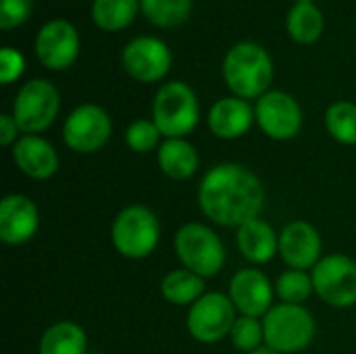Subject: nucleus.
<instances>
[{
    "mask_svg": "<svg viewBox=\"0 0 356 354\" xmlns=\"http://www.w3.org/2000/svg\"><path fill=\"white\" fill-rule=\"evenodd\" d=\"M156 163L163 175L184 182L198 173L200 156L194 144H190L186 138H169L159 146Z\"/></svg>",
    "mask_w": 356,
    "mask_h": 354,
    "instance_id": "nucleus-20",
    "label": "nucleus"
},
{
    "mask_svg": "<svg viewBox=\"0 0 356 354\" xmlns=\"http://www.w3.org/2000/svg\"><path fill=\"white\" fill-rule=\"evenodd\" d=\"M25 69V61L23 54L15 48H2L0 50V81L2 86H10L13 81H17L21 77Z\"/></svg>",
    "mask_w": 356,
    "mask_h": 354,
    "instance_id": "nucleus-31",
    "label": "nucleus"
},
{
    "mask_svg": "<svg viewBox=\"0 0 356 354\" xmlns=\"http://www.w3.org/2000/svg\"><path fill=\"white\" fill-rule=\"evenodd\" d=\"M315 292L313 277L309 271L288 269L275 282V296L286 305H302Z\"/></svg>",
    "mask_w": 356,
    "mask_h": 354,
    "instance_id": "nucleus-27",
    "label": "nucleus"
},
{
    "mask_svg": "<svg viewBox=\"0 0 356 354\" xmlns=\"http://www.w3.org/2000/svg\"><path fill=\"white\" fill-rule=\"evenodd\" d=\"M58 108V90L48 79H31L15 96L13 119L25 136H38L54 123Z\"/></svg>",
    "mask_w": 356,
    "mask_h": 354,
    "instance_id": "nucleus-7",
    "label": "nucleus"
},
{
    "mask_svg": "<svg viewBox=\"0 0 356 354\" xmlns=\"http://www.w3.org/2000/svg\"><path fill=\"white\" fill-rule=\"evenodd\" d=\"M325 127L330 136L346 146H356V104L348 100L334 102L325 111Z\"/></svg>",
    "mask_w": 356,
    "mask_h": 354,
    "instance_id": "nucleus-26",
    "label": "nucleus"
},
{
    "mask_svg": "<svg viewBox=\"0 0 356 354\" xmlns=\"http://www.w3.org/2000/svg\"><path fill=\"white\" fill-rule=\"evenodd\" d=\"M140 10L156 27L173 29L190 17L192 0H140Z\"/></svg>",
    "mask_w": 356,
    "mask_h": 354,
    "instance_id": "nucleus-25",
    "label": "nucleus"
},
{
    "mask_svg": "<svg viewBox=\"0 0 356 354\" xmlns=\"http://www.w3.org/2000/svg\"><path fill=\"white\" fill-rule=\"evenodd\" d=\"M236 242L242 257L252 265H265L280 255V234H275V230L261 217L240 225Z\"/></svg>",
    "mask_w": 356,
    "mask_h": 354,
    "instance_id": "nucleus-19",
    "label": "nucleus"
},
{
    "mask_svg": "<svg viewBox=\"0 0 356 354\" xmlns=\"http://www.w3.org/2000/svg\"><path fill=\"white\" fill-rule=\"evenodd\" d=\"M319 232L309 221H292L280 232V257L290 269L311 271L323 257Z\"/></svg>",
    "mask_w": 356,
    "mask_h": 354,
    "instance_id": "nucleus-15",
    "label": "nucleus"
},
{
    "mask_svg": "<svg viewBox=\"0 0 356 354\" xmlns=\"http://www.w3.org/2000/svg\"><path fill=\"white\" fill-rule=\"evenodd\" d=\"M248 354H280L277 351H273V348H269L267 344H263V346H259V348H254L252 353Z\"/></svg>",
    "mask_w": 356,
    "mask_h": 354,
    "instance_id": "nucleus-33",
    "label": "nucleus"
},
{
    "mask_svg": "<svg viewBox=\"0 0 356 354\" xmlns=\"http://www.w3.org/2000/svg\"><path fill=\"white\" fill-rule=\"evenodd\" d=\"M254 119V108L248 104V100L229 96L217 100L207 117L209 129L213 136L221 140H238L242 138L250 127Z\"/></svg>",
    "mask_w": 356,
    "mask_h": 354,
    "instance_id": "nucleus-18",
    "label": "nucleus"
},
{
    "mask_svg": "<svg viewBox=\"0 0 356 354\" xmlns=\"http://www.w3.org/2000/svg\"><path fill=\"white\" fill-rule=\"evenodd\" d=\"M140 0H94L92 19L104 31L125 29L138 15Z\"/></svg>",
    "mask_w": 356,
    "mask_h": 354,
    "instance_id": "nucleus-24",
    "label": "nucleus"
},
{
    "mask_svg": "<svg viewBox=\"0 0 356 354\" xmlns=\"http://www.w3.org/2000/svg\"><path fill=\"white\" fill-rule=\"evenodd\" d=\"M113 134L108 113L92 102L75 106L63 125V140L67 148L77 154H92L100 150Z\"/></svg>",
    "mask_w": 356,
    "mask_h": 354,
    "instance_id": "nucleus-10",
    "label": "nucleus"
},
{
    "mask_svg": "<svg viewBox=\"0 0 356 354\" xmlns=\"http://www.w3.org/2000/svg\"><path fill=\"white\" fill-rule=\"evenodd\" d=\"M236 319V307L227 294L207 292L190 307L186 328L196 342L215 344L229 336Z\"/></svg>",
    "mask_w": 356,
    "mask_h": 354,
    "instance_id": "nucleus-8",
    "label": "nucleus"
},
{
    "mask_svg": "<svg viewBox=\"0 0 356 354\" xmlns=\"http://www.w3.org/2000/svg\"><path fill=\"white\" fill-rule=\"evenodd\" d=\"M236 311L244 317L263 319L273 309L275 286L261 269H240L229 282V292Z\"/></svg>",
    "mask_w": 356,
    "mask_h": 354,
    "instance_id": "nucleus-14",
    "label": "nucleus"
},
{
    "mask_svg": "<svg viewBox=\"0 0 356 354\" xmlns=\"http://www.w3.org/2000/svg\"><path fill=\"white\" fill-rule=\"evenodd\" d=\"M265 344L280 354L302 353L317 334V323L302 305H275L263 317Z\"/></svg>",
    "mask_w": 356,
    "mask_h": 354,
    "instance_id": "nucleus-5",
    "label": "nucleus"
},
{
    "mask_svg": "<svg viewBox=\"0 0 356 354\" xmlns=\"http://www.w3.org/2000/svg\"><path fill=\"white\" fill-rule=\"evenodd\" d=\"M33 0H0V27L13 29L27 21Z\"/></svg>",
    "mask_w": 356,
    "mask_h": 354,
    "instance_id": "nucleus-30",
    "label": "nucleus"
},
{
    "mask_svg": "<svg viewBox=\"0 0 356 354\" xmlns=\"http://www.w3.org/2000/svg\"><path fill=\"white\" fill-rule=\"evenodd\" d=\"M17 169L38 182L50 179L58 171V154L54 146L40 136H21L13 146Z\"/></svg>",
    "mask_w": 356,
    "mask_h": 354,
    "instance_id": "nucleus-17",
    "label": "nucleus"
},
{
    "mask_svg": "<svg viewBox=\"0 0 356 354\" xmlns=\"http://www.w3.org/2000/svg\"><path fill=\"white\" fill-rule=\"evenodd\" d=\"M88 336L75 321L52 323L40 338V354H86Z\"/></svg>",
    "mask_w": 356,
    "mask_h": 354,
    "instance_id": "nucleus-21",
    "label": "nucleus"
},
{
    "mask_svg": "<svg viewBox=\"0 0 356 354\" xmlns=\"http://www.w3.org/2000/svg\"><path fill=\"white\" fill-rule=\"evenodd\" d=\"M325 21L313 2H296L288 15V33L298 44H315L323 33Z\"/></svg>",
    "mask_w": 356,
    "mask_h": 354,
    "instance_id": "nucleus-23",
    "label": "nucleus"
},
{
    "mask_svg": "<svg viewBox=\"0 0 356 354\" xmlns=\"http://www.w3.org/2000/svg\"><path fill=\"white\" fill-rule=\"evenodd\" d=\"M163 134L159 131L156 123L152 119H138L134 123L127 125L125 129V144L129 150L138 152V154H146L154 148H159Z\"/></svg>",
    "mask_w": 356,
    "mask_h": 354,
    "instance_id": "nucleus-28",
    "label": "nucleus"
},
{
    "mask_svg": "<svg viewBox=\"0 0 356 354\" xmlns=\"http://www.w3.org/2000/svg\"><path fill=\"white\" fill-rule=\"evenodd\" d=\"M19 125L13 119V115H0V144L2 146H15L17 144V134H19Z\"/></svg>",
    "mask_w": 356,
    "mask_h": 354,
    "instance_id": "nucleus-32",
    "label": "nucleus"
},
{
    "mask_svg": "<svg viewBox=\"0 0 356 354\" xmlns=\"http://www.w3.org/2000/svg\"><path fill=\"white\" fill-rule=\"evenodd\" d=\"M204 294V277L190 269H173L161 280V296L175 307H192Z\"/></svg>",
    "mask_w": 356,
    "mask_h": 354,
    "instance_id": "nucleus-22",
    "label": "nucleus"
},
{
    "mask_svg": "<svg viewBox=\"0 0 356 354\" xmlns=\"http://www.w3.org/2000/svg\"><path fill=\"white\" fill-rule=\"evenodd\" d=\"M223 77L234 96L250 100L269 92L273 63L267 50L254 42H240L223 58Z\"/></svg>",
    "mask_w": 356,
    "mask_h": 354,
    "instance_id": "nucleus-2",
    "label": "nucleus"
},
{
    "mask_svg": "<svg viewBox=\"0 0 356 354\" xmlns=\"http://www.w3.org/2000/svg\"><path fill=\"white\" fill-rule=\"evenodd\" d=\"M40 227L35 202L23 194H8L0 202V240L6 246L27 244Z\"/></svg>",
    "mask_w": 356,
    "mask_h": 354,
    "instance_id": "nucleus-16",
    "label": "nucleus"
},
{
    "mask_svg": "<svg viewBox=\"0 0 356 354\" xmlns=\"http://www.w3.org/2000/svg\"><path fill=\"white\" fill-rule=\"evenodd\" d=\"M265 186L240 163L211 167L198 186V207L207 219L223 227H240L259 219L265 209Z\"/></svg>",
    "mask_w": 356,
    "mask_h": 354,
    "instance_id": "nucleus-1",
    "label": "nucleus"
},
{
    "mask_svg": "<svg viewBox=\"0 0 356 354\" xmlns=\"http://www.w3.org/2000/svg\"><path fill=\"white\" fill-rule=\"evenodd\" d=\"M254 119L267 138L286 142L300 134L302 108L296 102V98H292L290 94L280 90H269L257 100Z\"/></svg>",
    "mask_w": 356,
    "mask_h": 354,
    "instance_id": "nucleus-11",
    "label": "nucleus"
},
{
    "mask_svg": "<svg viewBox=\"0 0 356 354\" xmlns=\"http://www.w3.org/2000/svg\"><path fill=\"white\" fill-rule=\"evenodd\" d=\"M315 294L334 309L356 305V261L346 255H327L313 269Z\"/></svg>",
    "mask_w": 356,
    "mask_h": 354,
    "instance_id": "nucleus-9",
    "label": "nucleus"
},
{
    "mask_svg": "<svg viewBox=\"0 0 356 354\" xmlns=\"http://www.w3.org/2000/svg\"><path fill=\"white\" fill-rule=\"evenodd\" d=\"M35 54L46 69L63 71L71 67L79 54L77 29L63 19L48 21L35 35Z\"/></svg>",
    "mask_w": 356,
    "mask_h": 354,
    "instance_id": "nucleus-13",
    "label": "nucleus"
},
{
    "mask_svg": "<svg viewBox=\"0 0 356 354\" xmlns=\"http://www.w3.org/2000/svg\"><path fill=\"white\" fill-rule=\"evenodd\" d=\"M121 63L127 75L136 81L154 83L169 73L171 50L163 40L154 35H140L123 48Z\"/></svg>",
    "mask_w": 356,
    "mask_h": 354,
    "instance_id": "nucleus-12",
    "label": "nucleus"
},
{
    "mask_svg": "<svg viewBox=\"0 0 356 354\" xmlns=\"http://www.w3.org/2000/svg\"><path fill=\"white\" fill-rule=\"evenodd\" d=\"M152 121L165 140L190 136L200 121V104L194 90L184 81H167L154 96Z\"/></svg>",
    "mask_w": 356,
    "mask_h": 354,
    "instance_id": "nucleus-4",
    "label": "nucleus"
},
{
    "mask_svg": "<svg viewBox=\"0 0 356 354\" xmlns=\"http://www.w3.org/2000/svg\"><path fill=\"white\" fill-rule=\"evenodd\" d=\"M161 240L159 217L144 204H129L117 213L111 225V242L115 250L131 261L150 257Z\"/></svg>",
    "mask_w": 356,
    "mask_h": 354,
    "instance_id": "nucleus-3",
    "label": "nucleus"
},
{
    "mask_svg": "<svg viewBox=\"0 0 356 354\" xmlns=\"http://www.w3.org/2000/svg\"><path fill=\"white\" fill-rule=\"evenodd\" d=\"M173 248L184 265L200 277H215L225 265V246L221 238L202 223H186L175 232Z\"/></svg>",
    "mask_w": 356,
    "mask_h": 354,
    "instance_id": "nucleus-6",
    "label": "nucleus"
},
{
    "mask_svg": "<svg viewBox=\"0 0 356 354\" xmlns=\"http://www.w3.org/2000/svg\"><path fill=\"white\" fill-rule=\"evenodd\" d=\"M232 344L242 351V353H252L254 348L265 344V330H263V319L257 317H244L240 315L229 332Z\"/></svg>",
    "mask_w": 356,
    "mask_h": 354,
    "instance_id": "nucleus-29",
    "label": "nucleus"
},
{
    "mask_svg": "<svg viewBox=\"0 0 356 354\" xmlns=\"http://www.w3.org/2000/svg\"><path fill=\"white\" fill-rule=\"evenodd\" d=\"M296 2H313V0H296Z\"/></svg>",
    "mask_w": 356,
    "mask_h": 354,
    "instance_id": "nucleus-34",
    "label": "nucleus"
}]
</instances>
